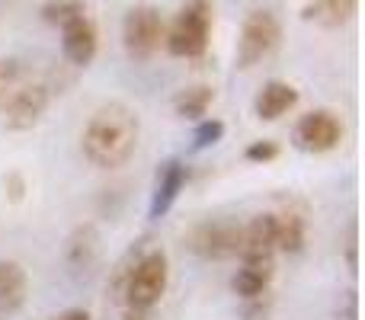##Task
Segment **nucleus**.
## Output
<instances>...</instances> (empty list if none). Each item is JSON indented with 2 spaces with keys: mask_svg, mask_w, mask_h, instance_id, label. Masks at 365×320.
Returning a JSON list of instances; mask_svg holds the SVG:
<instances>
[{
  "mask_svg": "<svg viewBox=\"0 0 365 320\" xmlns=\"http://www.w3.org/2000/svg\"><path fill=\"white\" fill-rule=\"evenodd\" d=\"M141 119L125 103H106L90 115L87 128L81 135L83 158L96 170H119L138 151Z\"/></svg>",
  "mask_w": 365,
  "mask_h": 320,
  "instance_id": "obj_1",
  "label": "nucleus"
},
{
  "mask_svg": "<svg viewBox=\"0 0 365 320\" xmlns=\"http://www.w3.org/2000/svg\"><path fill=\"white\" fill-rule=\"evenodd\" d=\"M212 42V0H186L164 32V48L173 58H202Z\"/></svg>",
  "mask_w": 365,
  "mask_h": 320,
  "instance_id": "obj_2",
  "label": "nucleus"
},
{
  "mask_svg": "<svg viewBox=\"0 0 365 320\" xmlns=\"http://www.w3.org/2000/svg\"><path fill=\"white\" fill-rule=\"evenodd\" d=\"M51 93L55 90L48 87V81L26 77L0 103V128H6V132H29V128H36L42 122V115L48 113Z\"/></svg>",
  "mask_w": 365,
  "mask_h": 320,
  "instance_id": "obj_3",
  "label": "nucleus"
},
{
  "mask_svg": "<svg viewBox=\"0 0 365 320\" xmlns=\"http://www.w3.org/2000/svg\"><path fill=\"white\" fill-rule=\"evenodd\" d=\"M170 282V259L160 247H148L138 257L132 276L125 282V301L135 311H151L154 304H160Z\"/></svg>",
  "mask_w": 365,
  "mask_h": 320,
  "instance_id": "obj_4",
  "label": "nucleus"
},
{
  "mask_svg": "<svg viewBox=\"0 0 365 320\" xmlns=\"http://www.w3.org/2000/svg\"><path fill=\"white\" fill-rule=\"evenodd\" d=\"M167 23L154 4H135L122 19V48L132 61H151L164 45Z\"/></svg>",
  "mask_w": 365,
  "mask_h": 320,
  "instance_id": "obj_5",
  "label": "nucleus"
},
{
  "mask_svg": "<svg viewBox=\"0 0 365 320\" xmlns=\"http://www.w3.org/2000/svg\"><path fill=\"white\" fill-rule=\"evenodd\" d=\"M282 42V23L272 10H250L240 26L237 38V68L250 71L263 58H269Z\"/></svg>",
  "mask_w": 365,
  "mask_h": 320,
  "instance_id": "obj_6",
  "label": "nucleus"
},
{
  "mask_svg": "<svg viewBox=\"0 0 365 320\" xmlns=\"http://www.w3.org/2000/svg\"><path fill=\"white\" fill-rule=\"evenodd\" d=\"M240 240H244V224L234 218L199 221V224L186 234V247L199 259H208V263L234 259L240 253Z\"/></svg>",
  "mask_w": 365,
  "mask_h": 320,
  "instance_id": "obj_7",
  "label": "nucleus"
},
{
  "mask_svg": "<svg viewBox=\"0 0 365 320\" xmlns=\"http://www.w3.org/2000/svg\"><path fill=\"white\" fill-rule=\"evenodd\" d=\"M343 141V122L334 109H311L295 125V145L308 154H327Z\"/></svg>",
  "mask_w": 365,
  "mask_h": 320,
  "instance_id": "obj_8",
  "label": "nucleus"
},
{
  "mask_svg": "<svg viewBox=\"0 0 365 320\" xmlns=\"http://www.w3.org/2000/svg\"><path fill=\"white\" fill-rule=\"evenodd\" d=\"M276 215H253L244 224V240H240V263L247 266H266L276 269Z\"/></svg>",
  "mask_w": 365,
  "mask_h": 320,
  "instance_id": "obj_9",
  "label": "nucleus"
},
{
  "mask_svg": "<svg viewBox=\"0 0 365 320\" xmlns=\"http://www.w3.org/2000/svg\"><path fill=\"white\" fill-rule=\"evenodd\" d=\"M96 45H100V36H96V23L83 13V16H74L71 23L61 26V51L68 58V64L74 68H87L96 58Z\"/></svg>",
  "mask_w": 365,
  "mask_h": 320,
  "instance_id": "obj_10",
  "label": "nucleus"
},
{
  "mask_svg": "<svg viewBox=\"0 0 365 320\" xmlns=\"http://www.w3.org/2000/svg\"><path fill=\"white\" fill-rule=\"evenodd\" d=\"M186 163L180 158H170L160 163L158 170V182H154V192H151V205H148V218H164L167 212L173 208L177 202L180 189L186 186Z\"/></svg>",
  "mask_w": 365,
  "mask_h": 320,
  "instance_id": "obj_11",
  "label": "nucleus"
},
{
  "mask_svg": "<svg viewBox=\"0 0 365 320\" xmlns=\"http://www.w3.org/2000/svg\"><path fill=\"white\" fill-rule=\"evenodd\" d=\"M295 106H298V90L292 87L289 81H266L263 90L257 93V100H253V113L263 122L282 119V115L292 113Z\"/></svg>",
  "mask_w": 365,
  "mask_h": 320,
  "instance_id": "obj_12",
  "label": "nucleus"
},
{
  "mask_svg": "<svg viewBox=\"0 0 365 320\" xmlns=\"http://www.w3.org/2000/svg\"><path fill=\"white\" fill-rule=\"evenodd\" d=\"M29 295V276L16 259H0V314H13L23 308Z\"/></svg>",
  "mask_w": 365,
  "mask_h": 320,
  "instance_id": "obj_13",
  "label": "nucleus"
},
{
  "mask_svg": "<svg viewBox=\"0 0 365 320\" xmlns=\"http://www.w3.org/2000/svg\"><path fill=\"white\" fill-rule=\"evenodd\" d=\"M356 6L359 0H308L302 6V19L324 26V29H340L356 16Z\"/></svg>",
  "mask_w": 365,
  "mask_h": 320,
  "instance_id": "obj_14",
  "label": "nucleus"
},
{
  "mask_svg": "<svg viewBox=\"0 0 365 320\" xmlns=\"http://www.w3.org/2000/svg\"><path fill=\"white\" fill-rule=\"evenodd\" d=\"M304 240H308V218L298 208H285L276 215V250L279 253H295L304 250Z\"/></svg>",
  "mask_w": 365,
  "mask_h": 320,
  "instance_id": "obj_15",
  "label": "nucleus"
},
{
  "mask_svg": "<svg viewBox=\"0 0 365 320\" xmlns=\"http://www.w3.org/2000/svg\"><path fill=\"white\" fill-rule=\"evenodd\" d=\"M64 257L77 272H87L100 257V231H96V224L87 221V224L74 227V234L68 237V247H64Z\"/></svg>",
  "mask_w": 365,
  "mask_h": 320,
  "instance_id": "obj_16",
  "label": "nucleus"
},
{
  "mask_svg": "<svg viewBox=\"0 0 365 320\" xmlns=\"http://www.w3.org/2000/svg\"><path fill=\"white\" fill-rule=\"evenodd\" d=\"M272 272H276V269H266V266H247V263H240V269L234 272V279H231V289H234V295H237V298H244V301H257V298H263L266 291H269Z\"/></svg>",
  "mask_w": 365,
  "mask_h": 320,
  "instance_id": "obj_17",
  "label": "nucleus"
},
{
  "mask_svg": "<svg viewBox=\"0 0 365 320\" xmlns=\"http://www.w3.org/2000/svg\"><path fill=\"white\" fill-rule=\"evenodd\" d=\"M215 103V87L208 83H192V87H182L173 96V113L180 119H202L208 113V106Z\"/></svg>",
  "mask_w": 365,
  "mask_h": 320,
  "instance_id": "obj_18",
  "label": "nucleus"
},
{
  "mask_svg": "<svg viewBox=\"0 0 365 320\" xmlns=\"http://www.w3.org/2000/svg\"><path fill=\"white\" fill-rule=\"evenodd\" d=\"M148 237H141V240H135L132 247L125 250V257L115 263V269H113V279H109V291H113V298H122L125 295V282H128V276H132V269H135V263H138V257L148 250Z\"/></svg>",
  "mask_w": 365,
  "mask_h": 320,
  "instance_id": "obj_19",
  "label": "nucleus"
},
{
  "mask_svg": "<svg viewBox=\"0 0 365 320\" xmlns=\"http://www.w3.org/2000/svg\"><path fill=\"white\" fill-rule=\"evenodd\" d=\"M83 13H87L83 0H45L42 4V19L48 26H58V29L64 23H71L74 16H83Z\"/></svg>",
  "mask_w": 365,
  "mask_h": 320,
  "instance_id": "obj_20",
  "label": "nucleus"
},
{
  "mask_svg": "<svg viewBox=\"0 0 365 320\" xmlns=\"http://www.w3.org/2000/svg\"><path fill=\"white\" fill-rule=\"evenodd\" d=\"M26 77H32V74L23 58H0V103H4L6 93H10L13 87H19Z\"/></svg>",
  "mask_w": 365,
  "mask_h": 320,
  "instance_id": "obj_21",
  "label": "nucleus"
},
{
  "mask_svg": "<svg viewBox=\"0 0 365 320\" xmlns=\"http://www.w3.org/2000/svg\"><path fill=\"white\" fill-rule=\"evenodd\" d=\"M221 138H225V122L221 119H202L199 125H195V132H192V148L195 151H202V148L218 145Z\"/></svg>",
  "mask_w": 365,
  "mask_h": 320,
  "instance_id": "obj_22",
  "label": "nucleus"
},
{
  "mask_svg": "<svg viewBox=\"0 0 365 320\" xmlns=\"http://www.w3.org/2000/svg\"><path fill=\"white\" fill-rule=\"evenodd\" d=\"M244 158H247V160H253V163H269V160H276V158H279V145H276V141H269V138L253 141V145H247Z\"/></svg>",
  "mask_w": 365,
  "mask_h": 320,
  "instance_id": "obj_23",
  "label": "nucleus"
},
{
  "mask_svg": "<svg viewBox=\"0 0 365 320\" xmlns=\"http://www.w3.org/2000/svg\"><path fill=\"white\" fill-rule=\"evenodd\" d=\"M4 189H6V199H10V202H23V195H26V180H23V173L10 170V173L4 176Z\"/></svg>",
  "mask_w": 365,
  "mask_h": 320,
  "instance_id": "obj_24",
  "label": "nucleus"
},
{
  "mask_svg": "<svg viewBox=\"0 0 365 320\" xmlns=\"http://www.w3.org/2000/svg\"><path fill=\"white\" fill-rule=\"evenodd\" d=\"M51 320H90V314L83 308H71V311H64V314H58V317H51Z\"/></svg>",
  "mask_w": 365,
  "mask_h": 320,
  "instance_id": "obj_25",
  "label": "nucleus"
},
{
  "mask_svg": "<svg viewBox=\"0 0 365 320\" xmlns=\"http://www.w3.org/2000/svg\"><path fill=\"white\" fill-rule=\"evenodd\" d=\"M122 320H148V311H135V308H128Z\"/></svg>",
  "mask_w": 365,
  "mask_h": 320,
  "instance_id": "obj_26",
  "label": "nucleus"
}]
</instances>
